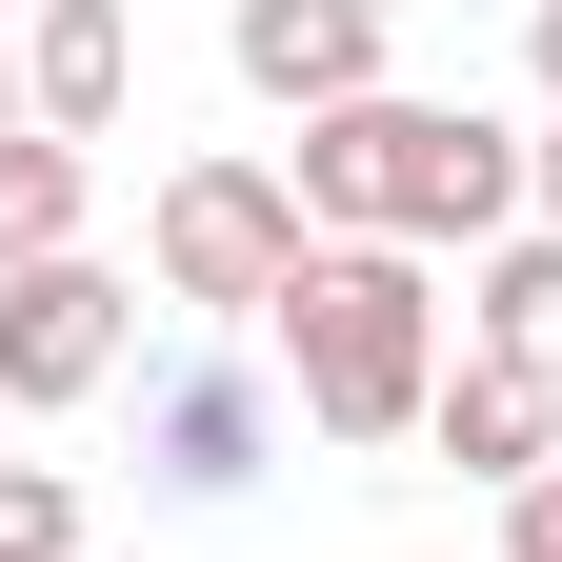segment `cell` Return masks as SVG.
Instances as JSON below:
<instances>
[{"instance_id": "cell-1", "label": "cell", "mask_w": 562, "mask_h": 562, "mask_svg": "<svg viewBox=\"0 0 562 562\" xmlns=\"http://www.w3.org/2000/svg\"><path fill=\"white\" fill-rule=\"evenodd\" d=\"M281 181H302V222L322 241H503L522 222V140L503 121H482V101H341V121H302V161H281Z\"/></svg>"}, {"instance_id": "cell-2", "label": "cell", "mask_w": 562, "mask_h": 562, "mask_svg": "<svg viewBox=\"0 0 562 562\" xmlns=\"http://www.w3.org/2000/svg\"><path fill=\"white\" fill-rule=\"evenodd\" d=\"M261 341H281V402L322 442H422V402H442V281L402 241H322Z\"/></svg>"}, {"instance_id": "cell-3", "label": "cell", "mask_w": 562, "mask_h": 562, "mask_svg": "<svg viewBox=\"0 0 562 562\" xmlns=\"http://www.w3.org/2000/svg\"><path fill=\"white\" fill-rule=\"evenodd\" d=\"M140 261H161V302H201V322H281V281L322 261V222H302L281 161H181L161 222H140Z\"/></svg>"}, {"instance_id": "cell-4", "label": "cell", "mask_w": 562, "mask_h": 562, "mask_svg": "<svg viewBox=\"0 0 562 562\" xmlns=\"http://www.w3.org/2000/svg\"><path fill=\"white\" fill-rule=\"evenodd\" d=\"M121 362H140V281L121 261H21V281H0V402H21V422L101 402Z\"/></svg>"}, {"instance_id": "cell-5", "label": "cell", "mask_w": 562, "mask_h": 562, "mask_svg": "<svg viewBox=\"0 0 562 562\" xmlns=\"http://www.w3.org/2000/svg\"><path fill=\"white\" fill-rule=\"evenodd\" d=\"M241 81L281 101V121H341V101H382V0H241Z\"/></svg>"}, {"instance_id": "cell-6", "label": "cell", "mask_w": 562, "mask_h": 562, "mask_svg": "<svg viewBox=\"0 0 562 562\" xmlns=\"http://www.w3.org/2000/svg\"><path fill=\"white\" fill-rule=\"evenodd\" d=\"M140 482H161V503H241L261 482V382L241 362H161L140 382Z\"/></svg>"}, {"instance_id": "cell-7", "label": "cell", "mask_w": 562, "mask_h": 562, "mask_svg": "<svg viewBox=\"0 0 562 562\" xmlns=\"http://www.w3.org/2000/svg\"><path fill=\"white\" fill-rule=\"evenodd\" d=\"M422 442H442L462 482H503V503H522V482L562 462V382H503V362H442V402H422Z\"/></svg>"}, {"instance_id": "cell-8", "label": "cell", "mask_w": 562, "mask_h": 562, "mask_svg": "<svg viewBox=\"0 0 562 562\" xmlns=\"http://www.w3.org/2000/svg\"><path fill=\"white\" fill-rule=\"evenodd\" d=\"M121 81H140L121 0H41V21H21V101H41V140H101V121H121Z\"/></svg>"}, {"instance_id": "cell-9", "label": "cell", "mask_w": 562, "mask_h": 562, "mask_svg": "<svg viewBox=\"0 0 562 562\" xmlns=\"http://www.w3.org/2000/svg\"><path fill=\"white\" fill-rule=\"evenodd\" d=\"M462 362L562 382V241H482V281H462Z\"/></svg>"}, {"instance_id": "cell-10", "label": "cell", "mask_w": 562, "mask_h": 562, "mask_svg": "<svg viewBox=\"0 0 562 562\" xmlns=\"http://www.w3.org/2000/svg\"><path fill=\"white\" fill-rule=\"evenodd\" d=\"M81 201H101V140H0V281H21V261H81Z\"/></svg>"}, {"instance_id": "cell-11", "label": "cell", "mask_w": 562, "mask_h": 562, "mask_svg": "<svg viewBox=\"0 0 562 562\" xmlns=\"http://www.w3.org/2000/svg\"><path fill=\"white\" fill-rule=\"evenodd\" d=\"M0 562H81V482L60 462H0Z\"/></svg>"}, {"instance_id": "cell-12", "label": "cell", "mask_w": 562, "mask_h": 562, "mask_svg": "<svg viewBox=\"0 0 562 562\" xmlns=\"http://www.w3.org/2000/svg\"><path fill=\"white\" fill-rule=\"evenodd\" d=\"M503 562H562V462H542L522 503H503Z\"/></svg>"}, {"instance_id": "cell-13", "label": "cell", "mask_w": 562, "mask_h": 562, "mask_svg": "<svg viewBox=\"0 0 562 562\" xmlns=\"http://www.w3.org/2000/svg\"><path fill=\"white\" fill-rule=\"evenodd\" d=\"M522 201H542V241H562V140H522Z\"/></svg>"}, {"instance_id": "cell-14", "label": "cell", "mask_w": 562, "mask_h": 562, "mask_svg": "<svg viewBox=\"0 0 562 562\" xmlns=\"http://www.w3.org/2000/svg\"><path fill=\"white\" fill-rule=\"evenodd\" d=\"M522 60H542V101H562V0H542V21H522Z\"/></svg>"}, {"instance_id": "cell-15", "label": "cell", "mask_w": 562, "mask_h": 562, "mask_svg": "<svg viewBox=\"0 0 562 562\" xmlns=\"http://www.w3.org/2000/svg\"><path fill=\"white\" fill-rule=\"evenodd\" d=\"M21 121H41V101H21V41H0V140H21Z\"/></svg>"}, {"instance_id": "cell-16", "label": "cell", "mask_w": 562, "mask_h": 562, "mask_svg": "<svg viewBox=\"0 0 562 562\" xmlns=\"http://www.w3.org/2000/svg\"><path fill=\"white\" fill-rule=\"evenodd\" d=\"M0 21H41V0H0Z\"/></svg>"}, {"instance_id": "cell-17", "label": "cell", "mask_w": 562, "mask_h": 562, "mask_svg": "<svg viewBox=\"0 0 562 562\" xmlns=\"http://www.w3.org/2000/svg\"><path fill=\"white\" fill-rule=\"evenodd\" d=\"M0 422H21V402H0Z\"/></svg>"}]
</instances>
